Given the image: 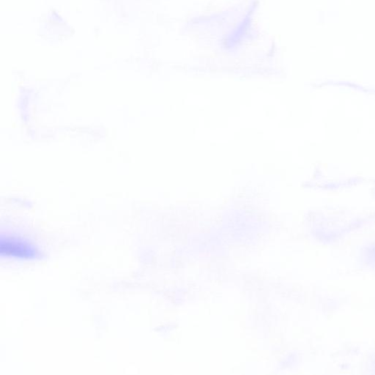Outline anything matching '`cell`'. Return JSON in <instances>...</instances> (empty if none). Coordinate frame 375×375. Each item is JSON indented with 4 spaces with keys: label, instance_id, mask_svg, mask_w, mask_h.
I'll return each instance as SVG.
<instances>
[{
    "label": "cell",
    "instance_id": "6da1fadb",
    "mask_svg": "<svg viewBox=\"0 0 375 375\" xmlns=\"http://www.w3.org/2000/svg\"><path fill=\"white\" fill-rule=\"evenodd\" d=\"M1 254L20 258H32L36 256L32 246L17 238H1Z\"/></svg>",
    "mask_w": 375,
    "mask_h": 375
}]
</instances>
